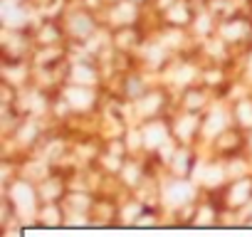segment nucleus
<instances>
[{"label":"nucleus","mask_w":252,"mask_h":237,"mask_svg":"<svg viewBox=\"0 0 252 237\" xmlns=\"http://www.w3.org/2000/svg\"><path fill=\"white\" fill-rule=\"evenodd\" d=\"M193 126H195V118H186V121L181 124V139H190Z\"/></svg>","instance_id":"nucleus-8"},{"label":"nucleus","mask_w":252,"mask_h":237,"mask_svg":"<svg viewBox=\"0 0 252 237\" xmlns=\"http://www.w3.org/2000/svg\"><path fill=\"white\" fill-rule=\"evenodd\" d=\"M171 20H173V23H176V20H178V23H183V20H186V8H183V5H181V8L176 5V8L171 10Z\"/></svg>","instance_id":"nucleus-9"},{"label":"nucleus","mask_w":252,"mask_h":237,"mask_svg":"<svg viewBox=\"0 0 252 237\" xmlns=\"http://www.w3.org/2000/svg\"><path fill=\"white\" fill-rule=\"evenodd\" d=\"M237 114H240V121H242L245 126L252 124V104H250V101H242V104L237 106Z\"/></svg>","instance_id":"nucleus-6"},{"label":"nucleus","mask_w":252,"mask_h":237,"mask_svg":"<svg viewBox=\"0 0 252 237\" xmlns=\"http://www.w3.org/2000/svg\"><path fill=\"white\" fill-rule=\"evenodd\" d=\"M166 195H168L166 200H168L171 205H176V203L181 205V203H186V200L190 198V188H188L186 183H176V185H171V188H168V193H166Z\"/></svg>","instance_id":"nucleus-2"},{"label":"nucleus","mask_w":252,"mask_h":237,"mask_svg":"<svg viewBox=\"0 0 252 237\" xmlns=\"http://www.w3.org/2000/svg\"><path fill=\"white\" fill-rule=\"evenodd\" d=\"M67 99H69L72 106H82V109H87L92 104V94L84 91V89H69L67 91Z\"/></svg>","instance_id":"nucleus-3"},{"label":"nucleus","mask_w":252,"mask_h":237,"mask_svg":"<svg viewBox=\"0 0 252 237\" xmlns=\"http://www.w3.org/2000/svg\"><path fill=\"white\" fill-rule=\"evenodd\" d=\"M146 136H149V139H146V144H149L151 148H156V146L163 141V136H166V129L154 124V126H149V129H146Z\"/></svg>","instance_id":"nucleus-4"},{"label":"nucleus","mask_w":252,"mask_h":237,"mask_svg":"<svg viewBox=\"0 0 252 237\" xmlns=\"http://www.w3.org/2000/svg\"><path fill=\"white\" fill-rule=\"evenodd\" d=\"M250 190H252V183H250V180H242V183H240V188H235V190L230 193V195H232V198H230V203H232V205H235V203H245V200H247V195H245V193H250Z\"/></svg>","instance_id":"nucleus-5"},{"label":"nucleus","mask_w":252,"mask_h":237,"mask_svg":"<svg viewBox=\"0 0 252 237\" xmlns=\"http://www.w3.org/2000/svg\"><path fill=\"white\" fill-rule=\"evenodd\" d=\"M74 79L82 82V84H89V82L94 79V72L87 69V67H77V69H74Z\"/></svg>","instance_id":"nucleus-7"},{"label":"nucleus","mask_w":252,"mask_h":237,"mask_svg":"<svg viewBox=\"0 0 252 237\" xmlns=\"http://www.w3.org/2000/svg\"><path fill=\"white\" fill-rule=\"evenodd\" d=\"M13 200H15V205H18V210H25V212H32V205H35V198H32V193H30V188L28 185H15L13 188Z\"/></svg>","instance_id":"nucleus-1"}]
</instances>
